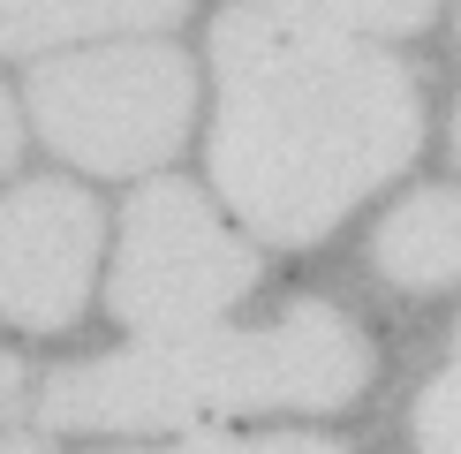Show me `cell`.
I'll return each mask as SVG.
<instances>
[{"instance_id": "1", "label": "cell", "mask_w": 461, "mask_h": 454, "mask_svg": "<svg viewBox=\"0 0 461 454\" xmlns=\"http://www.w3.org/2000/svg\"><path fill=\"white\" fill-rule=\"evenodd\" d=\"M212 68V182L265 242L333 235L340 213L393 182L424 137L416 76L386 46L325 31L280 0L220 15Z\"/></svg>"}, {"instance_id": "2", "label": "cell", "mask_w": 461, "mask_h": 454, "mask_svg": "<svg viewBox=\"0 0 461 454\" xmlns=\"http://www.w3.org/2000/svg\"><path fill=\"white\" fill-rule=\"evenodd\" d=\"M363 386H371L363 326L333 303L303 295L242 333H182L68 364L46 378L38 416L53 431H175L258 409H348Z\"/></svg>"}, {"instance_id": "3", "label": "cell", "mask_w": 461, "mask_h": 454, "mask_svg": "<svg viewBox=\"0 0 461 454\" xmlns=\"http://www.w3.org/2000/svg\"><path fill=\"white\" fill-rule=\"evenodd\" d=\"M189 106H197V76L159 38L68 53L31 76L38 137L91 175H144V167L175 159L189 137Z\"/></svg>"}, {"instance_id": "4", "label": "cell", "mask_w": 461, "mask_h": 454, "mask_svg": "<svg viewBox=\"0 0 461 454\" xmlns=\"http://www.w3.org/2000/svg\"><path fill=\"white\" fill-rule=\"evenodd\" d=\"M258 288V258L204 213L189 182H144L122 213V258H113V318L137 333L182 340L204 333L227 303Z\"/></svg>"}, {"instance_id": "5", "label": "cell", "mask_w": 461, "mask_h": 454, "mask_svg": "<svg viewBox=\"0 0 461 454\" xmlns=\"http://www.w3.org/2000/svg\"><path fill=\"white\" fill-rule=\"evenodd\" d=\"M99 273V204L76 182H23L0 197V318L61 333Z\"/></svg>"}, {"instance_id": "6", "label": "cell", "mask_w": 461, "mask_h": 454, "mask_svg": "<svg viewBox=\"0 0 461 454\" xmlns=\"http://www.w3.org/2000/svg\"><path fill=\"white\" fill-rule=\"evenodd\" d=\"M371 265L409 295L461 280V197L454 189H416L409 204H393L386 227L371 235Z\"/></svg>"}, {"instance_id": "7", "label": "cell", "mask_w": 461, "mask_h": 454, "mask_svg": "<svg viewBox=\"0 0 461 454\" xmlns=\"http://www.w3.org/2000/svg\"><path fill=\"white\" fill-rule=\"evenodd\" d=\"M189 0H0V53H46L91 31H167Z\"/></svg>"}, {"instance_id": "8", "label": "cell", "mask_w": 461, "mask_h": 454, "mask_svg": "<svg viewBox=\"0 0 461 454\" xmlns=\"http://www.w3.org/2000/svg\"><path fill=\"white\" fill-rule=\"evenodd\" d=\"M280 8H295V15H311V23H325V31L356 38V31H424L438 0H280Z\"/></svg>"}, {"instance_id": "9", "label": "cell", "mask_w": 461, "mask_h": 454, "mask_svg": "<svg viewBox=\"0 0 461 454\" xmlns=\"http://www.w3.org/2000/svg\"><path fill=\"white\" fill-rule=\"evenodd\" d=\"M416 440H424V454H461V364L424 386V402H416Z\"/></svg>"}, {"instance_id": "10", "label": "cell", "mask_w": 461, "mask_h": 454, "mask_svg": "<svg viewBox=\"0 0 461 454\" xmlns=\"http://www.w3.org/2000/svg\"><path fill=\"white\" fill-rule=\"evenodd\" d=\"M144 454H340V447L280 431V440H182V447H144Z\"/></svg>"}, {"instance_id": "11", "label": "cell", "mask_w": 461, "mask_h": 454, "mask_svg": "<svg viewBox=\"0 0 461 454\" xmlns=\"http://www.w3.org/2000/svg\"><path fill=\"white\" fill-rule=\"evenodd\" d=\"M15 416H23V364H15V356H0V440H8Z\"/></svg>"}, {"instance_id": "12", "label": "cell", "mask_w": 461, "mask_h": 454, "mask_svg": "<svg viewBox=\"0 0 461 454\" xmlns=\"http://www.w3.org/2000/svg\"><path fill=\"white\" fill-rule=\"evenodd\" d=\"M15 144H23V114H15V99L0 91V175L15 167Z\"/></svg>"}, {"instance_id": "13", "label": "cell", "mask_w": 461, "mask_h": 454, "mask_svg": "<svg viewBox=\"0 0 461 454\" xmlns=\"http://www.w3.org/2000/svg\"><path fill=\"white\" fill-rule=\"evenodd\" d=\"M0 454H53L46 440H23V431H8V440H0Z\"/></svg>"}, {"instance_id": "14", "label": "cell", "mask_w": 461, "mask_h": 454, "mask_svg": "<svg viewBox=\"0 0 461 454\" xmlns=\"http://www.w3.org/2000/svg\"><path fill=\"white\" fill-rule=\"evenodd\" d=\"M454 151H461V114H454Z\"/></svg>"}]
</instances>
